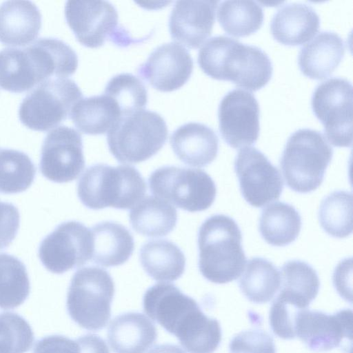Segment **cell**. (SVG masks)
<instances>
[{
    "mask_svg": "<svg viewBox=\"0 0 353 353\" xmlns=\"http://www.w3.org/2000/svg\"><path fill=\"white\" fill-rule=\"evenodd\" d=\"M193 60L188 51L176 42L161 45L138 68V74L154 88L172 92L182 87L190 77Z\"/></svg>",
    "mask_w": 353,
    "mask_h": 353,
    "instance_id": "cell-17",
    "label": "cell"
},
{
    "mask_svg": "<svg viewBox=\"0 0 353 353\" xmlns=\"http://www.w3.org/2000/svg\"><path fill=\"white\" fill-rule=\"evenodd\" d=\"M34 342V334L26 320L14 312L0 314V353H25Z\"/></svg>",
    "mask_w": 353,
    "mask_h": 353,
    "instance_id": "cell-37",
    "label": "cell"
},
{
    "mask_svg": "<svg viewBox=\"0 0 353 353\" xmlns=\"http://www.w3.org/2000/svg\"><path fill=\"white\" fill-rule=\"evenodd\" d=\"M230 353H276L271 335L262 330H249L235 335L229 345Z\"/></svg>",
    "mask_w": 353,
    "mask_h": 353,
    "instance_id": "cell-39",
    "label": "cell"
},
{
    "mask_svg": "<svg viewBox=\"0 0 353 353\" xmlns=\"http://www.w3.org/2000/svg\"><path fill=\"white\" fill-rule=\"evenodd\" d=\"M352 194L334 191L321 201L319 219L321 226L329 235L345 238L352 232Z\"/></svg>",
    "mask_w": 353,
    "mask_h": 353,
    "instance_id": "cell-35",
    "label": "cell"
},
{
    "mask_svg": "<svg viewBox=\"0 0 353 353\" xmlns=\"http://www.w3.org/2000/svg\"><path fill=\"white\" fill-rule=\"evenodd\" d=\"M351 310H341L332 314L319 310H302L295 321L296 337L314 352L348 347L352 343Z\"/></svg>",
    "mask_w": 353,
    "mask_h": 353,
    "instance_id": "cell-16",
    "label": "cell"
},
{
    "mask_svg": "<svg viewBox=\"0 0 353 353\" xmlns=\"http://www.w3.org/2000/svg\"><path fill=\"white\" fill-rule=\"evenodd\" d=\"M41 28V14L30 1H7L0 5V42L23 46L34 41Z\"/></svg>",
    "mask_w": 353,
    "mask_h": 353,
    "instance_id": "cell-20",
    "label": "cell"
},
{
    "mask_svg": "<svg viewBox=\"0 0 353 353\" xmlns=\"http://www.w3.org/2000/svg\"><path fill=\"white\" fill-rule=\"evenodd\" d=\"M121 117L117 103L105 94L81 99L70 115L80 132L90 135L108 132Z\"/></svg>",
    "mask_w": 353,
    "mask_h": 353,
    "instance_id": "cell-27",
    "label": "cell"
},
{
    "mask_svg": "<svg viewBox=\"0 0 353 353\" xmlns=\"http://www.w3.org/2000/svg\"><path fill=\"white\" fill-rule=\"evenodd\" d=\"M170 143L179 160L194 167L211 163L219 150L216 132L201 123L191 122L181 125L172 134Z\"/></svg>",
    "mask_w": 353,
    "mask_h": 353,
    "instance_id": "cell-19",
    "label": "cell"
},
{
    "mask_svg": "<svg viewBox=\"0 0 353 353\" xmlns=\"http://www.w3.org/2000/svg\"><path fill=\"white\" fill-rule=\"evenodd\" d=\"M83 94L72 79H48L23 99L19 109L21 122L36 131H48L70 117L72 108Z\"/></svg>",
    "mask_w": 353,
    "mask_h": 353,
    "instance_id": "cell-8",
    "label": "cell"
},
{
    "mask_svg": "<svg viewBox=\"0 0 353 353\" xmlns=\"http://www.w3.org/2000/svg\"><path fill=\"white\" fill-rule=\"evenodd\" d=\"M217 1H177L169 19L172 39L189 48H199L211 34Z\"/></svg>",
    "mask_w": 353,
    "mask_h": 353,
    "instance_id": "cell-18",
    "label": "cell"
},
{
    "mask_svg": "<svg viewBox=\"0 0 353 353\" xmlns=\"http://www.w3.org/2000/svg\"><path fill=\"white\" fill-rule=\"evenodd\" d=\"M301 310L276 297L272 304L269 314V321L274 334L283 339H294L296 337V318Z\"/></svg>",
    "mask_w": 353,
    "mask_h": 353,
    "instance_id": "cell-38",
    "label": "cell"
},
{
    "mask_svg": "<svg viewBox=\"0 0 353 353\" xmlns=\"http://www.w3.org/2000/svg\"><path fill=\"white\" fill-rule=\"evenodd\" d=\"M35 175L36 167L28 154L0 148V193L16 194L26 190Z\"/></svg>",
    "mask_w": 353,
    "mask_h": 353,
    "instance_id": "cell-34",
    "label": "cell"
},
{
    "mask_svg": "<svg viewBox=\"0 0 353 353\" xmlns=\"http://www.w3.org/2000/svg\"><path fill=\"white\" fill-rule=\"evenodd\" d=\"M259 106L250 92L234 89L222 98L218 109L219 131L233 148L248 147L258 139Z\"/></svg>",
    "mask_w": 353,
    "mask_h": 353,
    "instance_id": "cell-15",
    "label": "cell"
},
{
    "mask_svg": "<svg viewBox=\"0 0 353 353\" xmlns=\"http://www.w3.org/2000/svg\"><path fill=\"white\" fill-rule=\"evenodd\" d=\"M281 289L276 297L306 309L318 294L320 281L316 270L299 260L289 261L281 269Z\"/></svg>",
    "mask_w": 353,
    "mask_h": 353,
    "instance_id": "cell-28",
    "label": "cell"
},
{
    "mask_svg": "<svg viewBox=\"0 0 353 353\" xmlns=\"http://www.w3.org/2000/svg\"><path fill=\"white\" fill-rule=\"evenodd\" d=\"M148 353H186L181 347L175 344L165 343L154 346Z\"/></svg>",
    "mask_w": 353,
    "mask_h": 353,
    "instance_id": "cell-43",
    "label": "cell"
},
{
    "mask_svg": "<svg viewBox=\"0 0 353 353\" xmlns=\"http://www.w3.org/2000/svg\"><path fill=\"white\" fill-rule=\"evenodd\" d=\"M81 353H110L104 340L94 334H88L78 338Z\"/></svg>",
    "mask_w": 353,
    "mask_h": 353,
    "instance_id": "cell-42",
    "label": "cell"
},
{
    "mask_svg": "<svg viewBox=\"0 0 353 353\" xmlns=\"http://www.w3.org/2000/svg\"><path fill=\"white\" fill-rule=\"evenodd\" d=\"M68 25L83 46L96 48L110 41L126 47L139 41L119 24L114 6L105 1H68L65 6Z\"/></svg>",
    "mask_w": 353,
    "mask_h": 353,
    "instance_id": "cell-9",
    "label": "cell"
},
{
    "mask_svg": "<svg viewBox=\"0 0 353 353\" xmlns=\"http://www.w3.org/2000/svg\"><path fill=\"white\" fill-rule=\"evenodd\" d=\"M92 250L91 230L70 221L57 225L42 240L38 254L48 271L59 274L85 264L91 260Z\"/></svg>",
    "mask_w": 353,
    "mask_h": 353,
    "instance_id": "cell-11",
    "label": "cell"
},
{
    "mask_svg": "<svg viewBox=\"0 0 353 353\" xmlns=\"http://www.w3.org/2000/svg\"><path fill=\"white\" fill-rule=\"evenodd\" d=\"M148 183L155 196L191 212L208 209L216 194L213 179L201 169L163 166L151 174Z\"/></svg>",
    "mask_w": 353,
    "mask_h": 353,
    "instance_id": "cell-7",
    "label": "cell"
},
{
    "mask_svg": "<svg viewBox=\"0 0 353 353\" xmlns=\"http://www.w3.org/2000/svg\"><path fill=\"white\" fill-rule=\"evenodd\" d=\"M19 223L17 208L12 203L0 201V250L8 248L14 239Z\"/></svg>",
    "mask_w": 353,
    "mask_h": 353,
    "instance_id": "cell-40",
    "label": "cell"
},
{
    "mask_svg": "<svg viewBox=\"0 0 353 353\" xmlns=\"http://www.w3.org/2000/svg\"><path fill=\"white\" fill-rule=\"evenodd\" d=\"M104 94L118 105L121 116L143 110L148 103V92L143 82L130 73H121L108 82Z\"/></svg>",
    "mask_w": 353,
    "mask_h": 353,
    "instance_id": "cell-36",
    "label": "cell"
},
{
    "mask_svg": "<svg viewBox=\"0 0 353 353\" xmlns=\"http://www.w3.org/2000/svg\"><path fill=\"white\" fill-rule=\"evenodd\" d=\"M333 156L332 148L319 131L299 129L288 138L280 159V167L288 188L308 193L322 183Z\"/></svg>",
    "mask_w": 353,
    "mask_h": 353,
    "instance_id": "cell-4",
    "label": "cell"
},
{
    "mask_svg": "<svg viewBox=\"0 0 353 353\" xmlns=\"http://www.w3.org/2000/svg\"><path fill=\"white\" fill-rule=\"evenodd\" d=\"M33 353H81V351L77 340L51 335L37 341Z\"/></svg>",
    "mask_w": 353,
    "mask_h": 353,
    "instance_id": "cell-41",
    "label": "cell"
},
{
    "mask_svg": "<svg viewBox=\"0 0 353 353\" xmlns=\"http://www.w3.org/2000/svg\"><path fill=\"white\" fill-rule=\"evenodd\" d=\"M263 11L254 1H223L220 3L218 21L230 35L245 37L257 31L263 24Z\"/></svg>",
    "mask_w": 353,
    "mask_h": 353,
    "instance_id": "cell-32",
    "label": "cell"
},
{
    "mask_svg": "<svg viewBox=\"0 0 353 353\" xmlns=\"http://www.w3.org/2000/svg\"><path fill=\"white\" fill-rule=\"evenodd\" d=\"M234 171L245 200L260 208L277 200L282 193L283 182L278 169L260 150L245 147L234 161Z\"/></svg>",
    "mask_w": 353,
    "mask_h": 353,
    "instance_id": "cell-13",
    "label": "cell"
},
{
    "mask_svg": "<svg viewBox=\"0 0 353 353\" xmlns=\"http://www.w3.org/2000/svg\"><path fill=\"white\" fill-rule=\"evenodd\" d=\"M352 99L351 83L341 77L322 82L312 94L313 112L323 125L327 140L336 147L352 145Z\"/></svg>",
    "mask_w": 353,
    "mask_h": 353,
    "instance_id": "cell-10",
    "label": "cell"
},
{
    "mask_svg": "<svg viewBox=\"0 0 353 353\" xmlns=\"http://www.w3.org/2000/svg\"><path fill=\"white\" fill-rule=\"evenodd\" d=\"M146 192V183L133 166L112 167L105 163L90 166L77 183V194L88 208H105L127 210L141 201Z\"/></svg>",
    "mask_w": 353,
    "mask_h": 353,
    "instance_id": "cell-3",
    "label": "cell"
},
{
    "mask_svg": "<svg viewBox=\"0 0 353 353\" xmlns=\"http://www.w3.org/2000/svg\"><path fill=\"white\" fill-rule=\"evenodd\" d=\"M281 274L273 263L265 259H250L239 280V288L244 296L255 303L272 300L281 286Z\"/></svg>",
    "mask_w": 353,
    "mask_h": 353,
    "instance_id": "cell-31",
    "label": "cell"
},
{
    "mask_svg": "<svg viewBox=\"0 0 353 353\" xmlns=\"http://www.w3.org/2000/svg\"><path fill=\"white\" fill-rule=\"evenodd\" d=\"M42 82L38 61L28 47L0 51V87L3 90L21 93Z\"/></svg>",
    "mask_w": 353,
    "mask_h": 353,
    "instance_id": "cell-25",
    "label": "cell"
},
{
    "mask_svg": "<svg viewBox=\"0 0 353 353\" xmlns=\"http://www.w3.org/2000/svg\"><path fill=\"white\" fill-rule=\"evenodd\" d=\"M30 285L23 263L14 256L0 253V308L21 305L30 294Z\"/></svg>",
    "mask_w": 353,
    "mask_h": 353,
    "instance_id": "cell-33",
    "label": "cell"
},
{
    "mask_svg": "<svg viewBox=\"0 0 353 353\" xmlns=\"http://www.w3.org/2000/svg\"><path fill=\"white\" fill-rule=\"evenodd\" d=\"M129 219L137 233L148 237H159L167 235L175 228L177 212L167 201L149 196L133 207Z\"/></svg>",
    "mask_w": 353,
    "mask_h": 353,
    "instance_id": "cell-29",
    "label": "cell"
},
{
    "mask_svg": "<svg viewBox=\"0 0 353 353\" xmlns=\"http://www.w3.org/2000/svg\"><path fill=\"white\" fill-rule=\"evenodd\" d=\"M198 63L207 75L251 91L266 85L273 71L270 57L260 48L225 35L213 37L203 44Z\"/></svg>",
    "mask_w": 353,
    "mask_h": 353,
    "instance_id": "cell-1",
    "label": "cell"
},
{
    "mask_svg": "<svg viewBox=\"0 0 353 353\" xmlns=\"http://www.w3.org/2000/svg\"><path fill=\"white\" fill-rule=\"evenodd\" d=\"M84 166L83 142L79 132L60 125L48 133L39 163L43 176L55 183L70 182L79 176Z\"/></svg>",
    "mask_w": 353,
    "mask_h": 353,
    "instance_id": "cell-14",
    "label": "cell"
},
{
    "mask_svg": "<svg viewBox=\"0 0 353 353\" xmlns=\"http://www.w3.org/2000/svg\"><path fill=\"white\" fill-rule=\"evenodd\" d=\"M301 224V216L292 205L275 202L262 210L259 228L268 243L281 247L290 244L297 238Z\"/></svg>",
    "mask_w": 353,
    "mask_h": 353,
    "instance_id": "cell-30",
    "label": "cell"
},
{
    "mask_svg": "<svg viewBox=\"0 0 353 353\" xmlns=\"http://www.w3.org/2000/svg\"><path fill=\"white\" fill-rule=\"evenodd\" d=\"M241 241V230L232 218L224 214L208 218L198 233L199 268L203 277L219 284L238 279L246 263Z\"/></svg>",
    "mask_w": 353,
    "mask_h": 353,
    "instance_id": "cell-2",
    "label": "cell"
},
{
    "mask_svg": "<svg viewBox=\"0 0 353 353\" xmlns=\"http://www.w3.org/2000/svg\"><path fill=\"white\" fill-rule=\"evenodd\" d=\"M143 310L178 340L196 324L203 311L197 302L172 283H157L143 298Z\"/></svg>",
    "mask_w": 353,
    "mask_h": 353,
    "instance_id": "cell-12",
    "label": "cell"
},
{
    "mask_svg": "<svg viewBox=\"0 0 353 353\" xmlns=\"http://www.w3.org/2000/svg\"><path fill=\"white\" fill-rule=\"evenodd\" d=\"M157 337L153 322L139 312L117 316L108 330V340L114 353H145Z\"/></svg>",
    "mask_w": 353,
    "mask_h": 353,
    "instance_id": "cell-21",
    "label": "cell"
},
{
    "mask_svg": "<svg viewBox=\"0 0 353 353\" xmlns=\"http://www.w3.org/2000/svg\"><path fill=\"white\" fill-rule=\"evenodd\" d=\"M167 138L163 118L144 109L121 116L107 134L110 152L123 163L148 160L161 149Z\"/></svg>",
    "mask_w": 353,
    "mask_h": 353,
    "instance_id": "cell-5",
    "label": "cell"
},
{
    "mask_svg": "<svg viewBox=\"0 0 353 353\" xmlns=\"http://www.w3.org/2000/svg\"><path fill=\"white\" fill-rule=\"evenodd\" d=\"M344 54L342 38L336 32L323 31L301 48L298 63L304 75L323 79L332 73Z\"/></svg>",
    "mask_w": 353,
    "mask_h": 353,
    "instance_id": "cell-23",
    "label": "cell"
},
{
    "mask_svg": "<svg viewBox=\"0 0 353 353\" xmlns=\"http://www.w3.org/2000/svg\"><path fill=\"white\" fill-rule=\"evenodd\" d=\"M320 19L315 10L301 3L283 5L274 14L270 30L273 37L285 45H300L318 32Z\"/></svg>",
    "mask_w": 353,
    "mask_h": 353,
    "instance_id": "cell-22",
    "label": "cell"
},
{
    "mask_svg": "<svg viewBox=\"0 0 353 353\" xmlns=\"http://www.w3.org/2000/svg\"><path fill=\"white\" fill-rule=\"evenodd\" d=\"M91 230L93 241L92 259L104 267L118 266L126 262L134 248V238L123 225L114 221H103Z\"/></svg>",
    "mask_w": 353,
    "mask_h": 353,
    "instance_id": "cell-24",
    "label": "cell"
},
{
    "mask_svg": "<svg viewBox=\"0 0 353 353\" xmlns=\"http://www.w3.org/2000/svg\"><path fill=\"white\" fill-rule=\"evenodd\" d=\"M139 259L145 272L156 281H176L185 270L184 254L175 243L165 239L144 243L140 249Z\"/></svg>",
    "mask_w": 353,
    "mask_h": 353,
    "instance_id": "cell-26",
    "label": "cell"
},
{
    "mask_svg": "<svg viewBox=\"0 0 353 353\" xmlns=\"http://www.w3.org/2000/svg\"><path fill=\"white\" fill-rule=\"evenodd\" d=\"M114 283L106 270L95 266L78 270L72 276L67 294V310L81 327L98 331L111 316Z\"/></svg>",
    "mask_w": 353,
    "mask_h": 353,
    "instance_id": "cell-6",
    "label": "cell"
}]
</instances>
